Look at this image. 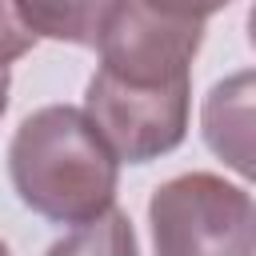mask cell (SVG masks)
Returning a JSON list of instances; mask_svg holds the SVG:
<instances>
[{"label": "cell", "mask_w": 256, "mask_h": 256, "mask_svg": "<svg viewBox=\"0 0 256 256\" xmlns=\"http://www.w3.org/2000/svg\"><path fill=\"white\" fill-rule=\"evenodd\" d=\"M8 176L36 216L76 228L112 208L120 160L108 152L84 108L48 104L16 128Z\"/></svg>", "instance_id": "1"}, {"label": "cell", "mask_w": 256, "mask_h": 256, "mask_svg": "<svg viewBox=\"0 0 256 256\" xmlns=\"http://www.w3.org/2000/svg\"><path fill=\"white\" fill-rule=\"evenodd\" d=\"M156 256H252L256 212L244 184L212 172L164 180L148 200Z\"/></svg>", "instance_id": "2"}, {"label": "cell", "mask_w": 256, "mask_h": 256, "mask_svg": "<svg viewBox=\"0 0 256 256\" xmlns=\"http://www.w3.org/2000/svg\"><path fill=\"white\" fill-rule=\"evenodd\" d=\"M188 112H192V80L132 88L96 72L84 96V116L92 120L108 152L128 164H148L180 148L188 136Z\"/></svg>", "instance_id": "3"}, {"label": "cell", "mask_w": 256, "mask_h": 256, "mask_svg": "<svg viewBox=\"0 0 256 256\" xmlns=\"http://www.w3.org/2000/svg\"><path fill=\"white\" fill-rule=\"evenodd\" d=\"M204 44V24L168 16L148 0H116L100 28V68L104 76L132 88H160L192 80V60Z\"/></svg>", "instance_id": "4"}, {"label": "cell", "mask_w": 256, "mask_h": 256, "mask_svg": "<svg viewBox=\"0 0 256 256\" xmlns=\"http://www.w3.org/2000/svg\"><path fill=\"white\" fill-rule=\"evenodd\" d=\"M204 140L240 176L252 172V72H236L204 100Z\"/></svg>", "instance_id": "5"}, {"label": "cell", "mask_w": 256, "mask_h": 256, "mask_svg": "<svg viewBox=\"0 0 256 256\" xmlns=\"http://www.w3.org/2000/svg\"><path fill=\"white\" fill-rule=\"evenodd\" d=\"M16 8L36 40L48 36V40L96 48L100 28L116 8V0H16Z\"/></svg>", "instance_id": "6"}, {"label": "cell", "mask_w": 256, "mask_h": 256, "mask_svg": "<svg viewBox=\"0 0 256 256\" xmlns=\"http://www.w3.org/2000/svg\"><path fill=\"white\" fill-rule=\"evenodd\" d=\"M44 256H140L132 220L112 204L88 224H76L64 240H56Z\"/></svg>", "instance_id": "7"}, {"label": "cell", "mask_w": 256, "mask_h": 256, "mask_svg": "<svg viewBox=\"0 0 256 256\" xmlns=\"http://www.w3.org/2000/svg\"><path fill=\"white\" fill-rule=\"evenodd\" d=\"M36 36L24 24L16 0H0V68H8L12 60H20L24 52H32Z\"/></svg>", "instance_id": "8"}, {"label": "cell", "mask_w": 256, "mask_h": 256, "mask_svg": "<svg viewBox=\"0 0 256 256\" xmlns=\"http://www.w3.org/2000/svg\"><path fill=\"white\" fill-rule=\"evenodd\" d=\"M148 4L160 8V12H168V16H180V20H196V24H204L212 12L228 8L232 0H148Z\"/></svg>", "instance_id": "9"}, {"label": "cell", "mask_w": 256, "mask_h": 256, "mask_svg": "<svg viewBox=\"0 0 256 256\" xmlns=\"http://www.w3.org/2000/svg\"><path fill=\"white\" fill-rule=\"evenodd\" d=\"M8 88H12V76H8V68H0V116L8 108Z\"/></svg>", "instance_id": "10"}, {"label": "cell", "mask_w": 256, "mask_h": 256, "mask_svg": "<svg viewBox=\"0 0 256 256\" xmlns=\"http://www.w3.org/2000/svg\"><path fill=\"white\" fill-rule=\"evenodd\" d=\"M0 256H12V252H8V244H4V240H0Z\"/></svg>", "instance_id": "11"}]
</instances>
